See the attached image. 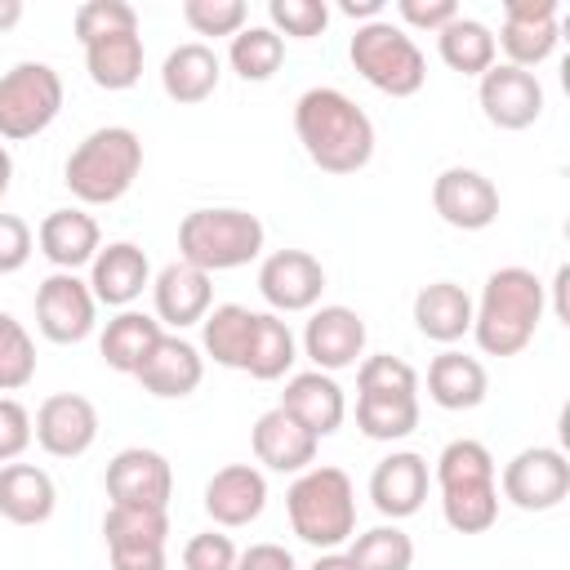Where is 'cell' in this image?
<instances>
[{
	"mask_svg": "<svg viewBox=\"0 0 570 570\" xmlns=\"http://www.w3.org/2000/svg\"><path fill=\"white\" fill-rule=\"evenodd\" d=\"M499 490L521 512H552L570 494V463L557 445H525L503 463Z\"/></svg>",
	"mask_w": 570,
	"mask_h": 570,
	"instance_id": "10",
	"label": "cell"
},
{
	"mask_svg": "<svg viewBox=\"0 0 570 570\" xmlns=\"http://www.w3.org/2000/svg\"><path fill=\"white\" fill-rule=\"evenodd\" d=\"M80 49H85V71H89V80H94L98 89L120 94V89H134V85L142 80V58H147V49H142L138 27L98 36V40H89V45H80Z\"/></svg>",
	"mask_w": 570,
	"mask_h": 570,
	"instance_id": "29",
	"label": "cell"
},
{
	"mask_svg": "<svg viewBox=\"0 0 570 570\" xmlns=\"http://www.w3.org/2000/svg\"><path fill=\"white\" fill-rule=\"evenodd\" d=\"M436 53H441V62H445L450 71L481 80V76L494 67L499 45H494V31H490L481 18H463V13H459L450 27L436 31Z\"/></svg>",
	"mask_w": 570,
	"mask_h": 570,
	"instance_id": "35",
	"label": "cell"
},
{
	"mask_svg": "<svg viewBox=\"0 0 570 570\" xmlns=\"http://www.w3.org/2000/svg\"><path fill=\"white\" fill-rule=\"evenodd\" d=\"M236 543L223 530H200L183 548V570H236Z\"/></svg>",
	"mask_w": 570,
	"mask_h": 570,
	"instance_id": "43",
	"label": "cell"
},
{
	"mask_svg": "<svg viewBox=\"0 0 570 570\" xmlns=\"http://www.w3.org/2000/svg\"><path fill=\"white\" fill-rule=\"evenodd\" d=\"M396 13H401L405 27L436 36L441 27H450L459 18V4L454 0H396Z\"/></svg>",
	"mask_w": 570,
	"mask_h": 570,
	"instance_id": "46",
	"label": "cell"
},
{
	"mask_svg": "<svg viewBox=\"0 0 570 570\" xmlns=\"http://www.w3.org/2000/svg\"><path fill=\"white\" fill-rule=\"evenodd\" d=\"M267 18H272V31L285 40H312L330 27V4L325 0H267Z\"/></svg>",
	"mask_w": 570,
	"mask_h": 570,
	"instance_id": "40",
	"label": "cell"
},
{
	"mask_svg": "<svg viewBox=\"0 0 570 570\" xmlns=\"http://www.w3.org/2000/svg\"><path fill=\"white\" fill-rule=\"evenodd\" d=\"M22 22V0H0V31Z\"/></svg>",
	"mask_w": 570,
	"mask_h": 570,
	"instance_id": "50",
	"label": "cell"
},
{
	"mask_svg": "<svg viewBox=\"0 0 570 570\" xmlns=\"http://www.w3.org/2000/svg\"><path fill=\"white\" fill-rule=\"evenodd\" d=\"M160 334H165V325H160L156 316L125 307V312H116V316L107 321V330H102V338H98V352H102V361H107L116 374H138V365L147 361V352L156 347Z\"/></svg>",
	"mask_w": 570,
	"mask_h": 570,
	"instance_id": "33",
	"label": "cell"
},
{
	"mask_svg": "<svg viewBox=\"0 0 570 570\" xmlns=\"http://www.w3.org/2000/svg\"><path fill=\"white\" fill-rule=\"evenodd\" d=\"M138 169H142V138L129 125H102L76 142L62 183L80 205H111L134 187Z\"/></svg>",
	"mask_w": 570,
	"mask_h": 570,
	"instance_id": "5",
	"label": "cell"
},
{
	"mask_svg": "<svg viewBox=\"0 0 570 570\" xmlns=\"http://www.w3.org/2000/svg\"><path fill=\"white\" fill-rule=\"evenodd\" d=\"M245 0H183V22L196 36H236L245 27Z\"/></svg>",
	"mask_w": 570,
	"mask_h": 570,
	"instance_id": "41",
	"label": "cell"
},
{
	"mask_svg": "<svg viewBox=\"0 0 570 570\" xmlns=\"http://www.w3.org/2000/svg\"><path fill=\"white\" fill-rule=\"evenodd\" d=\"M267 508V476L254 463H227L205 481V512L218 530H240Z\"/></svg>",
	"mask_w": 570,
	"mask_h": 570,
	"instance_id": "21",
	"label": "cell"
},
{
	"mask_svg": "<svg viewBox=\"0 0 570 570\" xmlns=\"http://www.w3.org/2000/svg\"><path fill=\"white\" fill-rule=\"evenodd\" d=\"M236 570H298V561L281 543H249L245 552H236Z\"/></svg>",
	"mask_w": 570,
	"mask_h": 570,
	"instance_id": "47",
	"label": "cell"
},
{
	"mask_svg": "<svg viewBox=\"0 0 570 570\" xmlns=\"http://www.w3.org/2000/svg\"><path fill=\"white\" fill-rule=\"evenodd\" d=\"M249 334H254V312L240 307V303H218L200 321V347L223 370H245Z\"/></svg>",
	"mask_w": 570,
	"mask_h": 570,
	"instance_id": "36",
	"label": "cell"
},
{
	"mask_svg": "<svg viewBox=\"0 0 570 570\" xmlns=\"http://www.w3.org/2000/svg\"><path fill=\"white\" fill-rule=\"evenodd\" d=\"M428 481H432V476H428V459H423V454H414V450H392V454L379 459L374 472H370V499H374V508H379L383 517L405 521V517H414V512L423 508Z\"/></svg>",
	"mask_w": 570,
	"mask_h": 570,
	"instance_id": "25",
	"label": "cell"
},
{
	"mask_svg": "<svg viewBox=\"0 0 570 570\" xmlns=\"http://www.w3.org/2000/svg\"><path fill=\"white\" fill-rule=\"evenodd\" d=\"M356 428L370 441H405L419 428V374L392 352L356 365Z\"/></svg>",
	"mask_w": 570,
	"mask_h": 570,
	"instance_id": "6",
	"label": "cell"
},
{
	"mask_svg": "<svg viewBox=\"0 0 570 570\" xmlns=\"http://www.w3.org/2000/svg\"><path fill=\"white\" fill-rule=\"evenodd\" d=\"M9 183H13V156H9V147L0 142V200H4V191H9Z\"/></svg>",
	"mask_w": 570,
	"mask_h": 570,
	"instance_id": "51",
	"label": "cell"
},
{
	"mask_svg": "<svg viewBox=\"0 0 570 570\" xmlns=\"http://www.w3.org/2000/svg\"><path fill=\"white\" fill-rule=\"evenodd\" d=\"M134 379L142 383V392H151V396H160V401H183V396H191V392L200 387V379H205V356H200V347L187 343L183 334H160Z\"/></svg>",
	"mask_w": 570,
	"mask_h": 570,
	"instance_id": "23",
	"label": "cell"
},
{
	"mask_svg": "<svg viewBox=\"0 0 570 570\" xmlns=\"http://www.w3.org/2000/svg\"><path fill=\"white\" fill-rule=\"evenodd\" d=\"M561 40V4L557 0H508L503 4V31L494 45L508 53V67L534 71L552 58Z\"/></svg>",
	"mask_w": 570,
	"mask_h": 570,
	"instance_id": "14",
	"label": "cell"
},
{
	"mask_svg": "<svg viewBox=\"0 0 570 570\" xmlns=\"http://www.w3.org/2000/svg\"><path fill=\"white\" fill-rule=\"evenodd\" d=\"M298 361V338L294 330L276 316V312H254V334H249V352H245V374L258 383H276L294 370Z\"/></svg>",
	"mask_w": 570,
	"mask_h": 570,
	"instance_id": "34",
	"label": "cell"
},
{
	"mask_svg": "<svg viewBox=\"0 0 570 570\" xmlns=\"http://www.w3.org/2000/svg\"><path fill=\"white\" fill-rule=\"evenodd\" d=\"M267 227L258 214L236 209V205H209L191 209L178 223V258L200 267V272H236L263 254Z\"/></svg>",
	"mask_w": 570,
	"mask_h": 570,
	"instance_id": "7",
	"label": "cell"
},
{
	"mask_svg": "<svg viewBox=\"0 0 570 570\" xmlns=\"http://www.w3.org/2000/svg\"><path fill=\"white\" fill-rule=\"evenodd\" d=\"M102 485H107V499H111V503L169 512V499H174V468H169V459H165L160 450L125 445V450L111 454Z\"/></svg>",
	"mask_w": 570,
	"mask_h": 570,
	"instance_id": "13",
	"label": "cell"
},
{
	"mask_svg": "<svg viewBox=\"0 0 570 570\" xmlns=\"http://www.w3.org/2000/svg\"><path fill=\"white\" fill-rule=\"evenodd\" d=\"M98 321V303L89 281H80L76 272H49L36 285V330L49 343H85L94 334Z\"/></svg>",
	"mask_w": 570,
	"mask_h": 570,
	"instance_id": "12",
	"label": "cell"
},
{
	"mask_svg": "<svg viewBox=\"0 0 570 570\" xmlns=\"http://www.w3.org/2000/svg\"><path fill=\"white\" fill-rule=\"evenodd\" d=\"M31 249H36V236H31L27 218H18V214H0V276L22 272L27 258H31Z\"/></svg>",
	"mask_w": 570,
	"mask_h": 570,
	"instance_id": "45",
	"label": "cell"
},
{
	"mask_svg": "<svg viewBox=\"0 0 570 570\" xmlns=\"http://www.w3.org/2000/svg\"><path fill=\"white\" fill-rule=\"evenodd\" d=\"M338 13H347V18H365V22H374V18L383 13V0H338Z\"/></svg>",
	"mask_w": 570,
	"mask_h": 570,
	"instance_id": "48",
	"label": "cell"
},
{
	"mask_svg": "<svg viewBox=\"0 0 570 570\" xmlns=\"http://www.w3.org/2000/svg\"><path fill=\"white\" fill-rule=\"evenodd\" d=\"M36 379V343L13 312H0V396L22 392Z\"/></svg>",
	"mask_w": 570,
	"mask_h": 570,
	"instance_id": "39",
	"label": "cell"
},
{
	"mask_svg": "<svg viewBox=\"0 0 570 570\" xmlns=\"http://www.w3.org/2000/svg\"><path fill=\"white\" fill-rule=\"evenodd\" d=\"M281 410L294 414V419L321 441V436H330V432L343 428V419H347V396H343V387H338L334 374H325V370H303V374H289V383H285V392H281Z\"/></svg>",
	"mask_w": 570,
	"mask_h": 570,
	"instance_id": "26",
	"label": "cell"
},
{
	"mask_svg": "<svg viewBox=\"0 0 570 570\" xmlns=\"http://www.w3.org/2000/svg\"><path fill=\"white\" fill-rule=\"evenodd\" d=\"M76 27V40L89 45L98 36H111V31H125V27H138V9L125 4V0H85L71 18Z\"/></svg>",
	"mask_w": 570,
	"mask_h": 570,
	"instance_id": "42",
	"label": "cell"
},
{
	"mask_svg": "<svg viewBox=\"0 0 570 570\" xmlns=\"http://www.w3.org/2000/svg\"><path fill=\"white\" fill-rule=\"evenodd\" d=\"M432 209L459 232H485L499 218V187L468 165H450L432 178Z\"/></svg>",
	"mask_w": 570,
	"mask_h": 570,
	"instance_id": "18",
	"label": "cell"
},
{
	"mask_svg": "<svg viewBox=\"0 0 570 570\" xmlns=\"http://www.w3.org/2000/svg\"><path fill=\"white\" fill-rule=\"evenodd\" d=\"M548 307V285L530 267H499L472 303V338L485 356H517L530 347Z\"/></svg>",
	"mask_w": 570,
	"mask_h": 570,
	"instance_id": "2",
	"label": "cell"
},
{
	"mask_svg": "<svg viewBox=\"0 0 570 570\" xmlns=\"http://www.w3.org/2000/svg\"><path fill=\"white\" fill-rule=\"evenodd\" d=\"M347 58H352L356 76L365 85H374L379 94H387V98H414L423 89V80H428L423 49L392 18L361 22L356 36H352V45H347Z\"/></svg>",
	"mask_w": 570,
	"mask_h": 570,
	"instance_id": "8",
	"label": "cell"
},
{
	"mask_svg": "<svg viewBox=\"0 0 570 570\" xmlns=\"http://www.w3.org/2000/svg\"><path fill=\"white\" fill-rule=\"evenodd\" d=\"M414 325L432 343H459L472 334V294L454 281H432L414 294Z\"/></svg>",
	"mask_w": 570,
	"mask_h": 570,
	"instance_id": "31",
	"label": "cell"
},
{
	"mask_svg": "<svg viewBox=\"0 0 570 570\" xmlns=\"http://www.w3.org/2000/svg\"><path fill=\"white\" fill-rule=\"evenodd\" d=\"M62 111V76L49 62H13L0 76V138L22 142L45 134Z\"/></svg>",
	"mask_w": 570,
	"mask_h": 570,
	"instance_id": "9",
	"label": "cell"
},
{
	"mask_svg": "<svg viewBox=\"0 0 570 570\" xmlns=\"http://www.w3.org/2000/svg\"><path fill=\"white\" fill-rule=\"evenodd\" d=\"M102 539H107L111 570H165L169 512L111 503L102 517Z\"/></svg>",
	"mask_w": 570,
	"mask_h": 570,
	"instance_id": "11",
	"label": "cell"
},
{
	"mask_svg": "<svg viewBox=\"0 0 570 570\" xmlns=\"http://www.w3.org/2000/svg\"><path fill=\"white\" fill-rule=\"evenodd\" d=\"M258 294L276 316L281 312H312L325 294V267L307 249H272L258 263Z\"/></svg>",
	"mask_w": 570,
	"mask_h": 570,
	"instance_id": "15",
	"label": "cell"
},
{
	"mask_svg": "<svg viewBox=\"0 0 570 570\" xmlns=\"http://www.w3.org/2000/svg\"><path fill=\"white\" fill-rule=\"evenodd\" d=\"M89 289H94V303L102 307H134L142 289H151V263L142 254V245L134 240H111L94 254L89 263Z\"/></svg>",
	"mask_w": 570,
	"mask_h": 570,
	"instance_id": "20",
	"label": "cell"
},
{
	"mask_svg": "<svg viewBox=\"0 0 570 570\" xmlns=\"http://www.w3.org/2000/svg\"><path fill=\"white\" fill-rule=\"evenodd\" d=\"M476 102H481V116L494 129L517 134V129H530L543 116V85L534 80V71L494 62L476 85Z\"/></svg>",
	"mask_w": 570,
	"mask_h": 570,
	"instance_id": "17",
	"label": "cell"
},
{
	"mask_svg": "<svg viewBox=\"0 0 570 570\" xmlns=\"http://www.w3.org/2000/svg\"><path fill=\"white\" fill-rule=\"evenodd\" d=\"M58 508L53 476L36 463H4L0 468V517L13 525H45Z\"/></svg>",
	"mask_w": 570,
	"mask_h": 570,
	"instance_id": "30",
	"label": "cell"
},
{
	"mask_svg": "<svg viewBox=\"0 0 570 570\" xmlns=\"http://www.w3.org/2000/svg\"><path fill=\"white\" fill-rule=\"evenodd\" d=\"M227 62L240 80H272L285 62V40L272 27H240L227 45Z\"/></svg>",
	"mask_w": 570,
	"mask_h": 570,
	"instance_id": "37",
	"label": "cell"
},
{
	"mask_svg": "<svg viewBox=\"0 0 570 570\" xmlns=\"http://www.w3.org/2000/svg\"><path fill=\"white\" fill-rule=\"evenodd\" d=\"M218 76H223V62H218V53L205 40H187V45L169 49L165 62H160V89L178 107L205 102L218 89Z\"/></svg>",
	"mask_w": 570,
	"mask_h": 570,
	"instance_id": "28",
	"label": "cell"
},
{
	"mask_svg": "<svg viewBox=\"0 0 570 570\" xmlns=\"http://www.w3.org/2000/svg\"><path fill=\"white\" fill-rule=\"evenodd\" d=\"M485 392H490V374H485V365L476 356L454 352V347L432 356V365H428L432 405H441V410H476L485 401Z\"/></svg>",
	"mask_w": 570,
	"mask_h": 570,
	"instance_id": "32",
	"label": "cell"
},
{
	"mask_svg": "<svg viewBox=\"0 0 570 570\" xmlns=\"http://www.w3.org/2000/svg\"><path fill=\"white\" fill-rule=\"evenodd\" d=\"M36 245L40 254L53 263V272H76L85 263H94V254L102 249V232L94 223V214L85 209H49L36 227Z\"/></svg>",
	"mask_w": 570,
	"mask_h": 570,
	"instance_id": "27",
	"label": "cell"
},
{
	"mask_svg": "<svg viewBox=\"0 0 570 570\" xmlns=\"http://www.w3.org/2000/svg\"><path fill=\"white\" fill-rule=\"evenodd\" d=\"M294 134L325 174H356L374 156V120L334 85H312L294 102Z\"/></svg>",
	"mask_w": 570,
	"mask_h": 570,
	"instance_id": "1",
	"label": "cell"
},
{
	"mask_svg": "<svg viewBox=\"0 0 570 570\" xmlns=\"http://www.w3.org/2000/svg\"><path fill=\"white\" fill-rule=\"evenodd\" d=\"M151 307H156V321L169 325V330H187V325H200L205 312L214 307V285H209V272L191 267V263H165L156 276H151Z\"/></svg>",
	"mask_w": 570,
	"mask_h": 570,
	"instance_id": "22",
	"label": "cell"
},
{
	"mask_svg": "<svg viewBox=\"0 0 570 570\" xmlns=\"http://www.w3.org/2000/svg\"><path fill=\"white\" fill-rule=\"evenodd\" d=\"M436 490L454 534H485L499 521V468L481 441L459 436L436 454Z\"/></svg>",
	"mask_w": 570,
	"mask_h": 570,
	"instance_id": "3",
	"label": "cell"
},
{
	"mask_svg": "<svg viewBox=\"0 0 570 570\" xmlns=\"http://www.w3.org/2000/svg\"><path fill=\"white\" fill-rule=\"evenodd\" d=\"M31 436L49 459H80L98 441V410L80 392H53L40 401Z\"/></svg>",
	"mask_w": 570,
	"mask_h": 570,
	"instance_id": "16",
	"label": "cell"
},
{
	"mask_svg": "<svg viewBox=\"0 0 570 570\" xmlns=\"http://www.w3.org/2000/svg\"><path fill=\"white\" fill-rule=\"evenodd\" d=\"M307 570H356V566H352V557H347V552H321Z\"/></svg>",
	"mask_w": 570,
	"mask_h": 570,
	"instance_id": "49",
	"label": "cell"
},
{
	"mask_svg": "<svg viewBox=\"0 0 570 570\" xmlns=\"http://www.w3.org/2000/svg\"><path fill=\"white\" fill-rule=\"evenodd\" d=\"M285 512H289V530L307 548L338 552L356 534V485L343 468L312 463L285 490Z\"/></svg>",
	"mask_w": 570,
	"mask_h": 570,
	"instance_id": "4",
	"label": "cell"
},
{
	"mask_svg": "<svg viewBox=\"0 0 570 570\" xmlns=\"http://www.w3.org/2000/svg\"><path fill=\"white\" fill-rule=\"evenodd\" d=\"M249 445H254V459L267 468V472H307L316 463V436L294 419L285 414L281 405H272L267 414H258V423L249 428Z\"/></svg>",
	"mask_w": 570,
	"mask_h": 570,
	"instance_id": "24",
	"label": "cell"
},
{
	"mask_svg": "<svg viewBox=\"0 0 570 570\" xmlns=\"http://www.w3.org/2000/svg\"><path fill=\"white\" fill-rule=\"evenodd\" d=\"M31 414L18 396H0V468L18 463V454L31 445Z\"/></svg>",
	"mask_w": 570,
	"mask_h": 570,
	"instance_id": "44",
	"label": "cell"
},
{
	"mask_svg": "<svg viewBox=\"0 0 570 570\" xmlns=\"http://www.w3.org/2000/svg\"><path fill=\"white\" fill-rule=\"evenodd\" d=\"M365 352V321L356 307L347 303H325V307H312L307 325H303V356L334 374V370H347L356 365Z\"/></svg>",
	"mask_w": 570,
	"mask_h": 570,
	"instance_id": "19",
	"label": "cell"
},
{
	"mask_svg": "<svg viewBox=\"0 0 570 570\" xmlns=\"http://www.w3.org/2000/svg\"><path fill=\"white\" fill-rule=\"evenodd\" d=\"M347 557H352L356 570H410L414 566V539L396 521L392 525H374V530L352 534Z\"/></svg>",
	"mask_w": 570,
	"mask_h": 570,
	"instance_id": "38",
	"label": "cell"
}]
</instances>
